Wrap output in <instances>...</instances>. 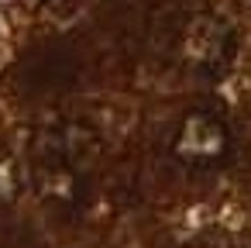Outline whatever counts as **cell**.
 Returning a JSON list of instances; mask_svg holds the SVG:
<instances>
[{
    "instance_id": "6da1fadb",
    "label": "cell",
    "mask_w": 251,
    "mask_h": 248,
    "mask_svg": "<svg viewBox=\"0 0 251 248\" xmlns=\"http://www.w3.org/2000/svg\"><path fill=\"white\" fill-rule=\"evenodd\" d=\"M172 152L179 162H186L193 169L220 165L230 155V128L217 110L196 107L179 121L176 138H172Z\"/></svg>"
},
{
    "instance_id": "7a4b0ae2",
    "label": "cell",
    "mask_w": 251,
    "mask_h": 248,
    "mask_svg": "<svg viewBox=\"0 0 251 248\" xmlns=\"http://www.w3.org/2000/svg\"><path fill=\"white\" fill-rule=\"evenodd\" d=\"M182 52L193 66L200 69H213L227 59L230 52V28L220 21V18H193L189 28H186V38H182Z\"/></svg>"
},
{
    "instance_id": "3957f363",
    "label": "cell",
    "mask_w": 251,
    "mask_h": 248,
    "mask_svg": "<svg viewBox=\"0 0 251 248\" xmlns=\"http://www.w3.org/2000/svg\"><path fill=\"white\" fill-rule=\"evenodd\" d=\"M14 186H18V172L7 159H0V200L14 196Z\"/></svg>"
}]
</instances>
